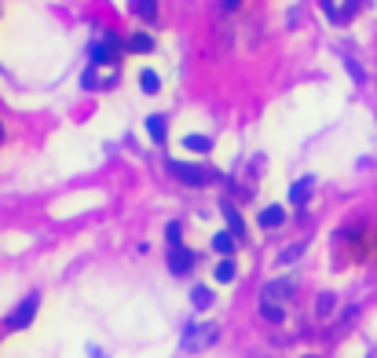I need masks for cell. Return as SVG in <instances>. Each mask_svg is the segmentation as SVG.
Here are the masks:
<instances>
[{
  "instance_id": "6da1fadb",
  "label": "cell",
  "mask_w": 377,
  "mask_h": 358,
  "mask_svg": "<svg viewBox=\"0 0 377 358\" xmlns=\"http://www.w3.org/2000/svg\"><path fill=\"white\" fill-rule=\"evenodd\" d=\"M217 340H220V325L217 322H194V325H187V329H184V351L198 355V351L212 348Z\"/></svg>"
},
{
  "instance_id": "7a4b0ae2",
  "label": "cell",
  "mask_w": 377,
  "mask_h": 358,
  "mask_svg": "<svg viewBox=\"0 0 377 358\" xmlns=\"http://www.w3.org/2000/svg\"><path fill=\"white\" fill-rule=\"evenodd\" d=\"M125 52V41L118 34L103 29L100 41H92V66H107V62H118V55Z\"/></svg>"
},
{
  "instance_id": "3957f363",
  "label": "cell",
  "mask_w": 377,
  "mask_h": 358,
  "mask_svg": "<svg viewBox=\"0 0 377 358\" xmlns=\"http://www.w3.org/2000/svg\"><path fill=\"white\" fill-rule=\"evenodd\" d=\"M169 172L187 187H209L217 179V172H209L205 165H191V161H169Z\"/></svg>"
},
{
  "instance_id": "277c9868",
  "label": "cell",
  "mask_w": 377,
  "mask_h": 358,
  "mask_svg": "<svg viewBox=\"0 0 377 358\" xmlns=\"http://www.w3.org/2000/svg\"><path fill=\"white\" fill-rule=\"evenodd\" d=\"M37 303H41V300H37V292H34V296H26L19 307H15V315L8 318L11 329H26V325L34 322V315H37Z\"/></svg>"
},
{
  "instance_id": "5b68a950",
  "label": "cell",
  "mask_w": 377,
  "mask_h": 358,
  "mask_svg": "<svg viewBox=\"0 0 377 358\" xmlns=\"http://www.w3.org/2000/svg\"><path fill=\"white\" fill-rule=\"evenodd\" d=\"M293 289H297V278H278V282H268L264 292H260V300H275V303H282L293 296Z\"/></svg>"
},
{
  "instance_id": "8992f818",
  "label": "cell",
  "mask_w": 377,
  "mask_h": 358,
  "mask_svg": "<svg viewBox=\"0 0 377 358\" xmlns=\"http://www.w3.org/2000/svg\"><path fill=\"white\" fill-rule=\"evenodd\" d=\"M194 267V252L184 245H169V271L172 274H187Z\"/></svg>"
},
{
  "instance_id": "52a82bcc",
  "label": "cell",
  "mask_w": 377,
  "mask_h": 358,
  "mask_svg": "<svg viewBox=\"0 0 377 358\" xmlns=\"http://www.w3.org/2000/svg\"><path fill=\"white\" fill-rule=\"evenodd\" d=\"M220 213H224V220H227V231H231L238 241H245V220H242V213L231 205V201H220Z\"/></svg>"
},
{
  "instance_id": "ba28073f",
  "label": "cell",
  "mask_w": 377,
  "mask_h": 358,
  "mask_svg": "<svg viewBox=\"0 0 377 358\" xmlns=\"http://www.w3.org/2000/svg\"><path fill=\"white\" fill-rule=\"evenodd\" d=\"M282 220H286V208H282V205H268L264 213H260V227H264V231L282 227Z\"/></svg>"
},
{
  "instance_id": "9c48e42d",
  "label": "cell",
  "mask_w": 377,
  "mask_h": 358,
  "mask_svg": "<svg viewBox=\"0 0 377 358\" xmlns=\"http://www.w3.org/2000/svg\"><path fill=\"white\" fill-rule=\"evenodd\" d=\"M128 8H132V15H139L143 22L158 19V0H128Z\"/></svg>"
},
{
  "instance_id": "30bf717a",
  "label": "cell",
  "mask_w": 377,
  "mask_h": 358,
  "mask_svg": "<svg viewBox=\"0 0 377 358\" xmlns=\"http://www.w3.org/2000/svg\"><path fill=\"white\" fill-rule=\"evenodd\" d=\"M125 52H132V55H146V52H154V37H146V34H132L125 41Z\"/></svg>"
},
{
  "instance_id": "8fae6325",
  "label": "cell",
  "mask_w": 377,
  "mask_h": 358,
  "mask_svg": "<svg viewBox=\"0 0 377 358\" xmlns=\"http://www.w3.org/2000/svg\"><path fill=\"white\" fill-rule=\"evenodd\" d=\"M311 183H315V179H311V176L297 179V183L289 187V201H293V205H304V201L311 198Z\"/></svg>"
},
{
  "instance_id": "7c38bea8",
  "label": "cell",
  "mask_w": 377,
  "mask_h": 358,
  "mask_svg": "<svg viewBox=\"0 0 377 358\" xmlns=\"http://www.w3.org/2000/svg\"><path fill=\"white\" fill-rule=\"evenodd\" d=\"M235 245H238V238H235L231 231H220V234H212V249H217L220 256H231V252H235Z\"/></svg>"
},
{
  "instance_id": "4fadbf2b",
  "label": "cell",
  "mask_w": 377,
  "mask_h": 358,
  "mask_svg": "<svg viewBox=\"0 0 377 358\" xmlns=\"http://www.w3.org/2000/svg\"><path fill=\"white\" fill-rule=\"evenodd\" d=\"M146 136H151L158 146L165 143V117H161V113H154V117H146Z\"/></svg>"
},
{
  "instance_id": "5bb4252c",
  "label": "cell",
  "mask_w": 377,
  "mask_h": 358,
  "mask_svg": "<svg viewBox=\"0 0 377 358\" xmlns=\"http://www.w3.org/2000/svg\"><path fill=\"white\" fill-rule=\"evenodd\" d=\"M191 303L198 307V311L212 307V289H209V285H194V289H191Z\"/></svg>"
},
{
  "instance_id": "9a60e30c",
  "label": "cell",
  "mask_w": 377,
  "mask_h": 358,
  "mask_svg": "<svg viewBox=\"0 0 377 358\" xmlns=\"http://www.w3.org/2000/svg\"><path fill=\"white\" fill-rule=\"evenodd\" d=\"M139 88H143L146 95H154V92L161 88V77H158L154 70H143V73H139Z\"/></svg>"
},
{
  "instance_id": "2e32d148",
  "label": "cell",
  "mask_w": 377,
  "mask_h": 358,
  "mask_svg": "<svg viewBox=\"0 0 377 358\" xmlns=\"http://www.w3.org/2000/svg\"><path fill=\"white\" fill-rule=\"evenodd\" d=\"M217 282H235V264H231V256H224L220 264H217Z\"/></svg>"
},
{
  "instance_id": "e0dca14e",
  "label": "cell",
  "mask_w": 377,
  "mask_h": 358,
  "mask_svg": "<svg viewBox=\"0 0 377 358\" xmlns=\"http://www.w3.org/2000/svg\"><path fill=\"white\" fill-rule=\"evenodd\" d=\"M334 307H337V296H334V292H322V296L315 300V315H319V318H326V315L334 311Z\"/></svg>"
},
{
  "instance_id": "ac0fdd59",
  "label": "cell",
  "mask_w": 377,
  "mask_h": 358,
  "mask_svg": "<svg viewBox=\"0 0 377 358\" xmlns=\"http://www.w3.org/2000/svg\"><path fill=\"white\" fill-rule=\"evenodd\" d=\"M260 315H264L268 322H282L286 315H282V307H278L275 300H260Z\"/></svg>"
},
{
  "instance_id": "d6986e66",
  "label": "cell",
  "mask_w": 377,
  "mask_h": 358,
  "mask_svg": "<svg viewBox=\"0 0 377 358\" xmlns=\"http://www.w3.org/2000/svg\"><path fill=\"white\" fill-rule=\"evenodd\" d=\"M184 146H187V150H198V154H205L209 146H212V139H209V136H187V139H184Z\"/></svg>"
},
{
  "instance_id": "ffe728a7",
  "label": "cell",
  "mask_w": 377,
  "mask_h": 358,
  "mask_svg": "<svg viewBox=\"0 0 377 358\" xmlns=\"http://www.w3.org/2000/svg\"><path fill=\"white\" fill-rule=\"evenodd\" d=\"M301 252H304V241H297V245H289V249L278 252V264H293V259H297Z\"/></svg>"
},
{
  "instance_id": "44dd1931",
  "label": "cell",
  "mask_w": 377,
  "mask_h": 358,
  "mask_svg": "<svg viewBox=\"0 0 377 358\" xmlns=\"http://www.w3.org/2000/svg\"><path fill=\"white\" fill-rule=\"evenodd\" d=\"M322 11H326V19H330V22H344V15L337 11L334 0H322Z\"/></svg>"
},
{
  "instance_id": "7402d4cb",
  "label": "cell",
  "mask_w": 377,
  "mask_h": 358,
  "mask_svg": "<svg viewBox=\"0 0 377 358\" xmlns=\"http://www.w3.org/2000/svg\"><path fill=\"white\" fill-rule=\"evenodd\" d=\"M344 66H348V73H352V77L359 80V85H363V80H366V73L359 70V62H355V59H348V62H344Z\"/></svg>"
},
{
  "instance_id": "603a6c76",
  "label": "cell",
  "mask_w": 377,
  "mask_h": 358,
  "mask_svg": "<svg viewBox=\"0 0 377 358\" xmlns=\"http://www.w3.org/2000/svg\"><path fill=\"white\" fill-rule=\"evenodd\" d=\"M165 234H169V245H179V223H169Z\"/></svg>"
},
{
  "instance_id": "cb8c5ba5",
  "label": "cell",
  "mask_w": 377,
  "mask_h": 358,
  "mask_svg": "<svg viewBox=\"0 0 377 358\" xmlns=\"http://www.w3.org/2000/svg\"><path fill=\"white\" fill-rule=\"evenodd\" d=\"M238 8H242V0H224V4H220L224 15H231V11H238Z\"/></svg>"
},
{
  "instance_id": "d4e9b609",
  "label": "cell",
  "mask_w": 377,
  "mask_h": 358,
  "mask_svg": "<svg viewBox=\"0 0 377 358\" xmlns=\"http://www.w3.org/2000/svg\"><path fill=\"white\" fill-rule=\"evenodd\" d=\"M81 85H85V88H95V85H100V77H95V70H88V73H85V80H81Z\"/></svg>"
},
{
  "instance_id": "484cf974",
  "label": "cell",
  "mask_w": 377,
  "mask_h": 358,
  "mask_svg": "<svg viewBox=\"0 0 377 358\" xmlns=\"http://www.w3.org/2000/svg\"><path fill=\"white\" fill-rule=\"evenodd\" d=\"M359 4H363V0H344V4H341V8H344V19H348V15H352Z\"/></svg>"
},
{
  "instance_id": "4316f807",
  "label": "cell",
  "mask_w": 377,
  "mask_h": 358,
  "mask_svg": "<svg viewBox=\"0 0 377 358\" xmlns=\"http://www.w3.org/2000/svg\"><path fill=\"white\" fill-rule=\"evenodd\" d=\"M0 139H4V128H0Z\"/></svg>"
},
{
  "instance_id": "83f0119b",
  "label": "cell",
  "mask_w": 377,
  "mask_h": 358,
  "mask_svg": "<svg viewBox=\"0 0 377 358\" xmlns=\"http://www.w3.org/2000/svg\"><path fill=\"white\" fill-rule=\"evenodd\" d=\"M308 358H319V355H308Z\"/></svg>"
}]
</instances>
